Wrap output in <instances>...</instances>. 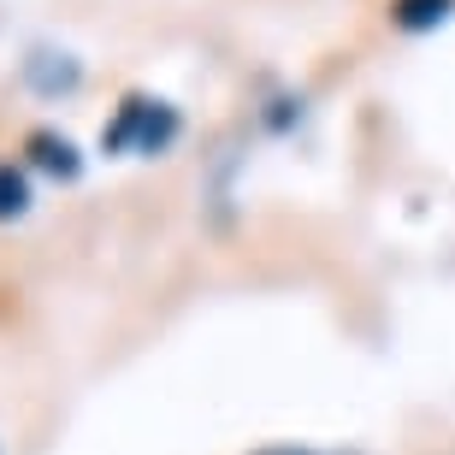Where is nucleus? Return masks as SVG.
<instances>
[{"label":"nucleus","mask_w":455,"mask_h":455,"mask_svg":"<svg viewBox=\"0 0 455 455\" xmlns=\"http://www.w3.org/2000/svg\"><path fill=\"white\" fill-rule=\"evenodd\" d=\"M178 136V113H172L166 101H148V95H131V101L118 107L113 131H107V148L113 154H160Z\"/></svg>","instance_id":"1"},{"label":"nucleus","mask_w":455,"mask_h":455,"mask_svg":"<svg viewBox=\"0 0 455 455\" xmlns=\"http://www.w3.org/2000/svg\"><path fill=\"white\" fill-rule=\"evenodd\" d=\"M24 84H30L36 95H71V89L84 84V66H77V60H71V53L36 48L30 60H24Z\"/></svg>","instance_id":"2"},{"label":"nucleus","mask_w":455,"mask_h":455,"mask_svg":"<svg viewBox=\"0 0 455 455\" xmlns=\"http://www.w3.org/2000/svg\"><path fill=\"white\" fill-rule=\"evenodd\" d=\"M30 154H36V166H42V172H53V178H66V184H71V178H84V154L71 148L66 136L36 131V136H30Z\"/></svg>","instance_id":"3"},{"label":"nucleus","mask_w":455,"mask_h":455,"mask_svg":"<svg viewBox=\"0 0 455 455\" xmlns=\"http://www.w3.org/2000/svg\"><path fill=\"white\" fill-rule=\"evenodd\" d=\"M455 12V0H396L390 6V18H396V30L420 36V30H438L443 18Z\"/></svg>","instance_id":"4"},{"label":"nucleus","mask_w":455,"mask_h":455,"mask_svg":"<svg viewBox=\"0 0 455 455\" xmlns=\"http://www.w3.org/2000/svg\"><path fill=\"white\" fill-rule=\"evenodd\" d=\"M30 178L12 166V160H0V225H12V220H24L30 213Z\"/></svg>","instance_id":"5"},{"label":"nucleus","mask_w":455,"mask_h":455,"mask_svg":"<svg viewBox=\"0 0 455 455\" xmlns=\"http://www.w3.org/2000/svg\"><path fill=\"white\" fill-rule=\"evenodd\" d=\"M272 455H314V450H272Z\"/></svg>","instance_id":"6"}]
</instances>
